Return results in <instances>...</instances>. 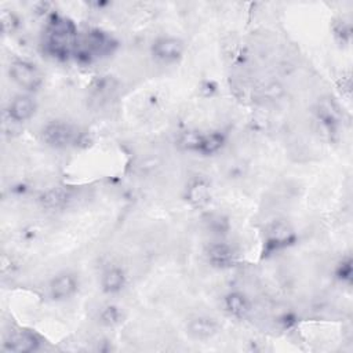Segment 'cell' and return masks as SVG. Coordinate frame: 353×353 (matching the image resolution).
Listing matches in <instances>:
<instances>
[{
	"label": "cell",
	"mask_w": 353,
	"mask_h": 353,
	"mask_svg": "<svg viewBox=\"0 0 353 353\" xmlns=\"http://www.w3.org/2000/svg\"><path fill=\"white\" fill-rule=\"evenodd\" d=\"M125 285V273L117 266L108 268L101 276V287L106 294H116Z\"/></svg>",
	"instance_id": "obj_15"
},
{
	"label": "cell",
	"mask_w": 353,
	"mask_h": 353,
	"mask_svg": "<svg viewBox=\"0 0 353 353\" xmlns=\"http://www.w3.org/2000/svg\"><path fill=\"white\" fill-rule=\"evenodd\" d=\"M77 44L79 36L74 23L65 17L51 15L43 37L44 51L58 61H68L76 54Z\"/></svg>",
	"instance_id": "obj_1"
},
{
	"label": "cell",
	"mask_w": 353,
	"mask_h": 353,
	"mask_svg": "<svg viewBox=\"0 0 353 353\" xmlns=\"http://www.w3.org/2000/svg\"><path fill=\"white\" fill-rule=\"evenodd\" d=\"M336 277L343 281V283H350L352 281V259L346 258L345 261H342L336 270H335Z\"/></svg>",
	"instance_id": "obj_20"
},
{
	"label": "cell",
	"mask_w": 353,
	"mask_h": 353,
	"mask_svg": "<svg viewBox=\"0 0 353 353\" xmlns=\"http://www.w3.org/2000/svg\"><path fill=\"white\" fill-rule=\"evenodd\" d=\"M183 51H185L183 41L171 36L159 37L152 44L153 57L165 63L178 61L183 55Z\"/></svg>",
	"instance_id": "obj_5"
},
{
	"label": "cell",
	"mask_w": 353,
	"mask_h": 353,
	"mask_svg": "<svg viewBox=\"0 0 353 353\" xmlns=\"http://www.w3.org/2000/svg\"><path fill=\"white\" fill-rule=\"evenodd\" d=\"M236 258L234 248L226 243H214L207 248V259L215 268H230L234 265Z\"/></svg>",
	"instance_id": "obj_11"
},
{
	"label": "cell",
	"mask_w": 353,
	"mask_h": 353,
	"mask_svg": "<svg viewBox=\"0 0 353 353\" xmlns=\"http://www.w3.org/2000/svg\"><path fill=\"white\" fill-rule=\"evenodd\" d=\"M41 343L40 336L28 330H19L11 332L3 343V350L14 352V353H30L39 349Z\"/></svg>",
	"instance_id": "obj_6"
},
{
	"label": "cell",
	"mask_w": 353,
	"mask_h": 353,
	"mask_svg": "<svg viewBox=\"0 0 353 353\" xmlns=\"http://www.w3.org/2000/svg\"><path fill=\"white\" fill-rule=\"evenodd\" d=\"M225 141H226L225 135L218 131L208 132V134H200L196 152L200 154H204V156L214 154L223 148Z\"/></svg>",
	"instance_id": "obj_16"
},
{
	"label": "cell",
	"mask_w": 353,
	"mask_h": 353,
	"mask_svg": "<svg viewBox=\"0 0 353 353\" xmlns=\"http://www.w3.org/2000/svg\"><path fill=\"white\" fill-rule=\"evenodd\" d=\"M186 330L190 336L205 341L212 338L219 331V324L215 319L208 316H194L188 321Z\"/></svg>",
	"instance_id": "obj_10"
},
{
	"label": "cell",
	"mask_w": 353,
	"mask_h": 353,
	"mask_svg": "<svg viewBox=\"0 0 353 353\" xmlns=\"http://www.w3.org/2000/svg\"><path fill=\"white\" fill-rule=\"evenodd\" d=\"M18 25V19L12 12H7L6 10L1 12V26L4 32H11Z\"/></svg>",
	"instance_id": "obj_21"
},
{
	"label": "cell",
	"mask_w": 353,
	"mask_h": 353,
	"mask_svg": "<svg viewBox=\"0 0 353 353\" xmlns=\"http://www.w3.org/2000/svg\"><path fill=\"white\" fill-rule=\"evenodd\" d=\"M186 200L194 208H203L211 201V186L204 178H194L186 188Z\"/></svg>",
	"instance_id": "obj_12"
},
{
	"label": "cell",
	"mask_w": 353,
	"mask_h": 353,
	"mask_svg": "<svg viewBox=\"0 0 353 353\" xmlns=\"http://www.w3.org/2000/svg\"><path fill=\"white\" fill-rule=\"evenodd\" d=\"M350 23L346 21H338L334 25V34L341 43H347L350 40Z\"/></svg>",
	"instance_id": "obj_19"
},
{
	"label": "cell",
	"mask_w": 353,
	"mask_h": 353,
	"mask_svg": "<svg viewBox=\"0 0 353 353\" xmlns=\"http://www.w3.org/2000/svg\"><path fill=\"white\" fill-rule=\"evenodd\" d=\"M69 199V192L62 188H54L40 196V204L47 210L62 208Z\"/></svg>",
	"instance_id": "obj_17"
},
{
	"label": "cell",
	"mask_w": 353,
	"mask_h": 353,
	"mask_svg": "<svg viewBox=\"0 0 353 353\" xmlns=\"http://www.w3.org/2000/svg\"><path fill=\"white\" fill-rule=\"evenodd\" d=\"M210 223H211V228L215 229V232H218V233H223L225 230H228V226H229L228 221L221 215H216V216L211 218Z\"/></svg>",
	"instance_id": "obj_22"
},
{
	"label": "cell",
	"mask_w": 353,
	"mask_h": 353,
	"mask_svg": "<svg viewBox=\"0 0 353 353\" xmlns=\"http://www.w3.org/2000/svg\"><path fill=\"white\" fill-rule=\"evenodd\" d=\"M8 74L14 83L28 91H37L43 84V73L40 69L25 59H14L10 63Z\"/></svg>",
	"instance_id": "obj_3"
},
{
	"label": "cell",
	"mask_w": 353,
	"mask_h": 353,
	"mask_svg": "<svg viewBox=\"0 0 353 353\" xmlns=\"http://www.w3.org/2000/svg\"><path fill=\"white\" fill-rule=\"evenodd\" d=\"M223 306L225 310L236 319H244L251 310L250 299L241 292H229L223 298Z\"/></svg>",
	"instance_id": "obj_14"
},
{
	"label": "cell",
	"mask_w": 353,
	"mask_h": 353,
	"mask_svg": "<svg viewBox=\"0 0 353 353\" xmlns=\"http://www.w3.org/2000/svg\"><path fill=\"white\" fill-rule=\"evenodd\" d=\"M317 117L319 120L330 130H334L341 119V112L338 105L335 103V101L332 98H321L317 103Z\"/></svg>",
	"instance_id": "obj_13"
},
{
	"label": "cell",
	"mask_w": 353,
	"mask_h": 353,
	"mask_svg": "<svg viewBox=\"0 0 353 353\" xmlns=\"http://www.w3.org/2000/svg\"><path fill=\"white\" fill-rule=\"evenodd\" d=\"M80 132L76 127L63 123V121H52L47 124L41 131V138L44 143L52 148H68L76 145L79 142Z\"/></svg>",
	"instance_id": "obj_4"
},
{
	"label": "cell",
	"mask_w": 353,
	"mask_h": 353,
	"mask_svg": "<svg viewBox=\"0 0 353 353\" xmlns=\"http://www.w3.org/2000/svg\"><path fill=\"white\" fill-rule=\"evenodd\" d=\"M99 319H101V323L105 325H116L121 321L123 314L117 306L109 305V306L103 307V310L99 314Z\"/></svg>",
	"instance_id": "obj_18"
},
{
	"label": "cell",
	"mask_w": 353,
	"mask_h": 353,
	"mask_svg": "<svg viewBox=\"0 0 353 353\" xmlns=\"http://www.w3.org/2000/svg\"><path fill=\"white\" fill-rule=\"evenodd\" d=\"M116 47H117V43L110 34H108L106 32L94 29V30H90L83 37L81 41L79 40L74 57L90 62L94 58L106 57L112 54Z\"/></svg>",
	"instance_id": "obj_2"
},
{
	"label": "cell",
	"mask_w": 353,
	"mask_h": 353,
	"mask_svg": "<svg viewBox=\"0 0 353 353\" xmlns=\"http://www.w3.org/2000/svg\"><path fill=\"white\" fill-rule=\"evenodd\" d=\"M36 102L29 95H17L10 101L8 108L6 110L8 120L14 123H23L33 117L36 113Z\"/></svg>",
	"instance_id": "obj_8"
},
{
	"label": "cell",
	"mask_w": 353,
	"mask_h": 353,
	"mask_svg": "<svg viewBox=\"0 0 353 353\" xmlns=\"http://www.w3.org/2000/svg\"><path fill=\"white\" fill-rule=\"evenodd\" d=\"M295 241L292 228L285 222H274L266 232V251H277Z\"/></svg>",
	"instance_id": "obj_7"
},
{
	"label": "cell",
	"mask_w": 353,
	"mask_h": 353,
	"mask_svg": "<svg viewBox=\"0 0 353 353\" xmlns=\"http://www.w3.org/2000/svg\"><path fill=\"white\" fill-rule=\"evenodd\" d=\"M77 279L74 277V274L63 272L57 274L48 285V291L52 299L55 301H63L70 298L72 295H74V292L77 291Z\"/></svg>",
	"instance_id": "obj_9"
}]
</instances>
